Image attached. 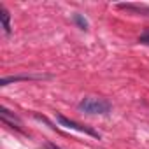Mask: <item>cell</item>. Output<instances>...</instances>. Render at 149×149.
<instances>
[{"mask_svg": "<svg viewBox=\"0 0 149 149\" xmlns=\"http://www.w3.org/2000/svg\"><path fill=\"white\" fill-rule=\"evenodd\" d=\"M56 119L60 121L61 126H67V128H70V130H76V132H79V133H86V135L95 137V139H100V135H98L95 130H91V128H88V126H84V125H79V123L72 121V119H68V118H65V116H61V114H58Z\"/></svg>", "mask_w": 149, "mask_h": 149, "instance_id": "7a4b0ae2", "label": "cell"}, {"mask_svg": "<svg viewBox=\"0 0 149 149\" xmlns=\"http://www.w3.org/2000/svg\"><path fill=\"white\" fill-rule=\"evenodd\" d=\"M0 21H2V28H4V32L9 35L11 33V14H9V11L4 7V6H0Z\"/></svg>", "mask_w": 149, "mask_h": 149, "instance_id": "277c9868", "label": "cell"}, {"mask_svg": "<svg viewBox=\"0 0 149 149\" xmlns=\"http://www.w3.org/2000/svg\"><path fill=\"white\" fill-rule=\"evenodd\" d=\"M140 42H142V44H147V46H149V35H144V37H140Z\"/></svg>", "mask_w": 149, "mask_h": 149, "instance_id": "52a82bcc", "label": "cell"}, {"mask_svg": "<svg viewBox=\"0 0 149 149\" xmlns=\"http://www.w3.org/2000/svg\"><path fill=\"white\" fill-rule=\"evenodd\" d=\"M47 149H58L56 146H53V144H47Z\"/></svg>", "mask_w": 149, "mask_h": 149, "instance_id": "ba28073f", "label": "cell"}, {"mask_svg": "<svg viewBox=\"0 0 149 149\" xmlns=\"http://www.w3.org/2000/svg\"><path fill=\"white\" fill-rule=\"evenodd\" d=\"M26 79H32V77H26V76H21V77H4L0 81V86H7L9 83H16V81H26Z\"/></svg>", "mask_w": 149, "mask_h": 149, "instance_id": "8992f818", "label": "cell"}, {"mask_svg": "<svg viewBox=\"0 0 149 149\" xmlns=\"http://www.w3.org/2000/svg\"><path fill=\"white\" fill-rule=\"evenodd\" d=\"M0 116H2V121H4V123L11 125L13 128H14V125H16V128L19 130V128H21V125H23V123H21V119H19L16 114H11V111H7L6 107H2V112H0Z\"/></svg>", "mask_w": 149, "mask_h": 149, "instance_id": "3957f363", "label": "cell"}, {"mask_svg": "<svg viewBox=\"0 0 149 149\" xmlns=\"http://www.w3.org/2000/svg\"><path fill=\"white\" fill-rule=\"evenodd\" d=\"M79 111L88 112V114H107L111 111V104L104 98L86 97L79 102Z\"/></svg>", "mask_w": 149, "mask_h": 149, "instance_id": "6da1fadb", "label": "cell"}, {"mask_svg": "<svg viewBox=\"0 0 149 149\" xmlns=\"http://www.w3.org/2000/svg\"><path fill=\"white\" fill-rule=\"evenodd\" d=\"M72 19H74V23H76L79 28H83V30H86V28H88V21H86L81 14H74V18H72Z\"/></svg>", "mask_w": 149, "mask_h": 149, "instance_id": "5b68a950", "label": "cell"}]
</instances>
